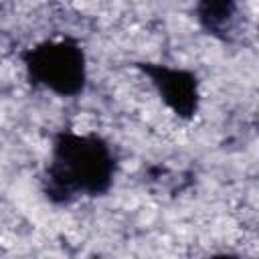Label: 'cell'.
Returning <instances> with one entry per match:
<instances>
[{
  "instance_id": "1",
  "label": "cell",
  "mask_w": 259,
  "mask_h": 259,
  "mask_svg": "<svg viewBox=\"0 0 259 259\" xmlns=\"http://www.w3.org/2000/svg\"><path fill=\"white\" fill-rule=\"evenodd\" d=\"M119 158L97 132L59 130L51 138L49 160L40 172V192L55 206L79 198L107 196L115 184Z\"/></svg>"
},
{
  "instance_id": "3",
  "label": "cell",
  "mask_w": 259,
  "mask_h": 259,
  "mask_svg": "<svg viewBox=\"0 0 259 259\" xmlns=\"http://www.w3.org/2000/svg\"><path fill=\"white\" fill-rule=\"evenodd\" d=\"M156 89L160 101L182 121L196 117L200 109V79L194 71L154 61L132 63Z\"/></svg>"
},
{
  "instance_id": "2",
  "label": "cell",
  "mask_w": 259,
  "mask_h": 259,
  "mask_svg": "<svg viewBox=\"0 0 259 259\" xmlns=\"http://www.w3.org/2000/svg\"><path fill=\"white\" fill-rule=\"evenodd\" d=\"M28 85L63 99L85 93L89 71L83 45L75 36L47 38L20 53Z\"/></svg>"
},
{
  "instance_id": "4",
  "label": "cell",
  "mask_w": 259,
  "mask_h": 259,
  "mask_svg": "<svg viewBox=\"0 0 259 259\" xmlns=\"http://www.w3.org/2000/svg\"><path fill=\"white\" fill-rule=\"evenodd\" d=\"M192 16L204 34L231 45L237 40L241 30L243 6L241 0H196Z\"/></svg>"
}]
</instances>
